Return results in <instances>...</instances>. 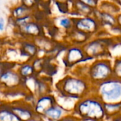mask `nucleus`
<instances>
[{
  "mask_svg": "<svg viewBox=\"0 0 121 121\" xmlns=\"http://www.w3.org/2000/svg\"><path fill=\"white\" fill-rule=\"evenodd\" d=\"M94 86L86 78L70 74L65 76L55 84L59 95L79 100L93 94Z\"/></svg>",
  "mask_w": 121,
  "mask_h": 121,
  "instance_id": "obj_1",
  "label": "nucleus"
},
{
  "mask_svg": "<svg viewBox=\"0 0 121 121\" xmlns=\"http://www.w3.org/2000/svg\"><path fill=\"white\" fill-rule=\"evenodd\" d=\"M72 113L82 121H105L106 119L104 103L94 94L78 100Z\"/></svg>",
  "mask_w": 121,
  "mask_h": 121,
  "instance_id": "obj_2",
  "label": "nucleus"
},
{
  "mask_svg": "<svg viewBox=\"0 0 121 121\" xmlns=\"http://www.w3.org/2000/svg\"><path fill=\"white\" fill-rule=\"evenodd\" d=\"M112 77V61L108 57L94 60L88 65L86 79L93 86Z\"/></svg>",
  "mask_w": 121,
  "mask_h": 121,
  "instance_id": "obj_3",
  "label": "nucleus"
},
{
  "mask_svg": "<svg viewBox=\"0 0 121 121\" xmlns=\"http://www.w3.org/2000/svg\"><path fill=\"white\" fill-rule=\"evenodd\" d=\"M93 94L103 103L121 102V81L112 77L94 86Z\"/></svg>",
  "mask_w": 121,
  "mask_h": 121,
  "instance_id": "obj_4",
  "label": "nucleus"
},
{
  "mask_svg": "<svg viewBox=\"0 0 121 121\" xmlns=\"http://www.w3.org/2000/svg\"><path fill=\"white\" fill-rule=\"evenodd\" d=\"M113 40L111 38L94 37L91 38L82 48L86 56L91 60L107 58L109 48L112 45Z\"/></svg>",
  "mask_w": 121,
  "mask_h": 121,
  "instance_id": "obj_5",
  "label": "nucleus"
},
{
  "mask_svg": "<svg viewBox=\"0 0 121 121\" xmlns=\"http://www.w3.org/2000/svg\"><path fill=\"white\" fill-rule=\"evenodd\" d=\"M92 61L94 60L86 56L82 46L75 45L67 46L63 57V62L67 68H72L82 62H91Z\"/></svg>",
  "mask_w": 121,
  "mask_h": 121,
  "instance_id": "obj_6",
  "label": "nucleus"
},
{
  "mask_svg": "<svg viewBox=\"0 0 121 121\" xmlns=\"http://www.w3.org/2000/svg\"><path fill=\"white\" fill-rule=\"evenodd\" d=\"M74 28L88 34L91 38L104 29L94 16L74 18Z\"/></svg>",
  "mask_w": 121,
  "mask_h": 121,
  "instance_id": "obj_7",
  "label": "nucleus"
},
{
  "mask_svg": "<svg viewBox=\"0 0 121 121\" xmlns=\"http://www.w3.org/2000/svg\"><path fill=\"white\" fill-rule=\"evenodd\" d=\"M25 83L16 71V67L8 68L0 76V86L2 91L25 88Z\"/></svg>",
  "mask_w": 121,
  "mask_h": 121,
  "instance_id": "obj_8",
  "label": "nucleus"
},
{
  "mask_svg": "<svg viewBox=\"0 0 121 121\" xmlns=\"http://www.w3.org/2000/svg\"><path fill=\"white\" fill-rule=\"evenodd\" d=\"M9 104L20 121H40L41 119L35 114L33 106L27 104L23 100Z\"/></svg>",
  "mask_w": 121,
  "mask_h": 121,
  "instance_id": "obj_9",
  "label": "nucleus"
},
{
  "mask_svg": "<svg viewBox=\"0 0 121 121\" xmlns=\"http://www.w3.org/2000/svg\"><path fill=\"white\" fill-rule=\"evenodd\" d=\"M16 30L22 39L35 40L45 35L44 28L42 23L37 20H33L22 27L16 29Z\"/></svg>",
  "mask_w": 121,
  "mask_h": 121,
  "instance_id": "obj_10",
  "label": "nucleus"
},
{
  "mask_svg": "<svg viewBox=\"0 0 121 121\" xmlns=\"http://www.w3.org/2000/svg\"><path fill=\"white\" fill-rule=\"evenodd\" d=\"M39 48L34 40L22 39L19 46L20 58H26V61H31L38 56Z\"/></svg>",
  "mask_w": 121,
  "mask_h": 121,
  "instance_id": "obj_11",
  "label": "nucleus"
},
{
  "mask_svg": "<svg viewBox=\"0 0 121 121\" xmlns=\"http://www.w3.org/2000/svg\"><path fill=\"white\" fill-rule=\"evenodd\" d=\"M56 104V96L52 94H49L37 97L33 107L37 116L40 118H42V116L45 111Z\"/></svg>",
  "mask_w": 121,
  "mask_h": 121,
  "instance_id": "obj_12",
  "label": "nucleus"
},
{
  "mask_svg": "<svg viewBox=\"0 0 121 121\" xmlns=\"http://www.w3.org/2000/svg\"><path fill=\"white\" fill-rule=\"evenodd\" d=\"M30 79L33 85L31 94H33L36 98L51 94V83L50 78L47 77L36 76Z\"/></svg>",
  "mask_w": 121,
  "mask_h": 121,
  "instance_id": "obj_13",
  "label": "nucleus"
},
{
  "mask_svg": "<svg viewBox=\"0 0 121 121\" xmlns=\"http://www.w3.org/2000/svg\"><path fill=\"white\" fill-rule=\"evenodd\" d=\"M95 10L88 6L83 0L74 1L72 4V11L69 16L72 18L94 16Z\"/></svg>",
  "mask_w": 121,
  "mask_h": 121,
  "instance_id": "obj_14",
  "label": "nucleus"
},
{
  "mask_svg": "<svg viewBox=\"0 0 121 121\" xmlns=\"http://www.w3.org/2000/svg\"><path fill=\"white\" fill-rule=\"evenodd\" d=\"M69 113H71L56 104L45 111L42 118L46 119L48 121H59Z\"/></svg>",
  "mask_w": 121,
  "mask_h": 121,
  "instance_id": "obj_15",
  "label": "nucleus"
},
{
  "mask_svg": "<svg viewBox=\"0 0 121 121\" xmlns=\"http://www.w3.org/2000/svg\"><path fill=\"white\" fill-rule=\"evenodd\" d=\"M66 38L68 40V45H75L79 46H83L91 38H92L88 34L74 28L67 33Z\"/></svg>",
  "mask_w": 121,
  "mask_h": 121,
  "instance_id": "obj_16",
  "label": "nucleus"
},
{
  "mask_svg": "<svg viewBox=\"0 0 121 121\" xmlns=\"http://www.w3.org/2000/svg\"><path fill=\"white\" fill-rule=\"evenodd\" d=\"M16 69L23 81L30 79L38 76L31 61L29 60L23 62H19L18 64H17Z\"/></svg>",
  "mask_w": 121,
  "mask_h": 121,
  "instance_id": "obj_17",
  "label": "nucleus"
},
{
  "mask_svg": "<svg viewBox=\"0 0 121 121\" xmlns=\"http://www.w3.org/2000/svg\"><path fill=\"white\" fill-rule=\"evenodd\" d=\"M94 16L98 19L103 28L105 27H109L110 28H113L117 26L116 16L100 11L97 9L95 10Z\"/></svg>",
  "mask_w": 121,
  "mask_h": 121,
  "instance_id": "obj_18",
  "label": "nucleus"
},
{
  "mask_svg": "<svg viewBox=\"0 0 121 121\" xmlns=\"http://www.w3.org/2000/svg\"><path fill=\"white\" fill-rule=\"evenodd\" d=\"M34 9L28 7L25 4H23L21 1L19 4L13 6L11 9V18L16 19L22 17H25L30 15H34Z\"/></svg>",
  "mask_w": 121,
  "mask_h": 121,
  "instance_id": "obj_19",
  "label": "nucleus"
},
{
  "mask_svg": "<svg viewBox=\"0 0 121 121\" xmlns=\"http://www.w3.org/2000/svg\"><path fill=\"white\" fill-rule=\"evenodd\" d=\"M55 23L57 28L62 29L66 34L74 28V18L69 15L60 16L55 18Z\"/></svg>",
  "mask_w": 121,
  "mask_h": 121,
  "instance_id": "obj_20",
  "label": "nucleus"
},
{
  "mask_svg": "<svg viewBox=\"0 0 121 121\" xmlns=\"http://www.w3.org/2000/svg\"><path fill=\"white\" fill-rule=\"evenodd\" d=\"M97 9L114 16H117L121 11V9L115 1H99Z\"/></svg>",
  "mask_w": 121,
  "mask_h": 121,
  "instance_id": "obj_21",
  "label": "nucleus"
},
{
  "mask_svg": "<svg viewBox=\"0 0 121 121\" xmlns=\"http://www.w3.org/2000/svg\"><path fill=\"white\" fill-rule=\"evenodd\" d=\"M0 121H20L11 109L9 104L4 101L0 105Z\"/></svg>",
  "mask_w": 121,
  "mask_h": 121,
  "instance_id": "obj_22",
  "label": "nucleus"
},
{
  "mask_svg": "<svg viewBox=\"0 0 121 121\" xmlns=\"http://www.w3.org/2000/svg\"><path fill=\"white\" fill-rule=\"evenodd\" d=\"M105 113L107 118H114L121 116V102L104 103Z\"/></svg>",
  "mask_w": 121,
  "mask_h": 121,
  "instance_id": "obj_23",
  "label": "nucleus"
},
{
  "mask_svg": "<svg viewBox=\"0 0 121 121\" xmlns=\"http://www.w3.org/2000/svg\"><path fill=\"white\" fill-rule=\"evenodd\" d=\"M113 77L121 81V56L117 57L112 62Z\"/></svg>",
  "mask_w": 121,
  "mask_h": 121,
  "instance_id": "obj_24",
  "label": "nucleus"
},
{
  "mask_svg": "<svg viewBox=\"0 0 121 121\" xmlns=\"http://www.w3.org/2000/svg\"><path fill=\"white\" fill-rule=\"evenodd\" d=\"M17 63H13L10 62H1L0 61V76L4 70L11 67H16Z\"/></svg>",
  "mask_w": 121,
  "mask_h": 121,
  "instance_id": "obj_25",
  "label": "nucleus"
},
{
  "mask_svg": "<svg viewBox=\"0 0 121 121\" xmlns=\"http://www.w3.org/2000/svg\"><path fill=\"white\" fill-rule=\"evenodd\" d=\"M59 121H82L81 119H79V118H77V116H75L74 115H73L72 113H69L68 115H67L66 116H65L64 118H62L61 120Z\"/></svg>",
  "mask_w": 121,
  "mask_h": 121,
  "instance_id": "obj_26",
  "label": "nucleus"
},
{
  "mask_svg": "<svg viewBox=\"0 0 121 121\" xmlns=\"http://www.w3.org/2000/svg\"><path fill=\"white\" fill-rule=\"evenodd\" d=\"M83 1L88 6H89L91 8H92L94 9H96L98 8L99 1H96V0H83Z\"/></svg>",
  "mask_w": 121,
  "mask_h": 121,
  "instance_id": "obj_27",
  "label": "nucleus"
},
{
  "mask_svg": "<svg viewBox=\"0 0 121 121\" xmlns=\"http://www.w3.org/2000/svg\"><path fill=\"white\" fill-rule=\"evenodd\" d=\"M5 19L2 17H0V32H2L5 30Z\"/></svg>",
  "mask_w": 121,
  "mask_h": 121,
  "instance_id": "obj_28",
  "label": "nucleus"
},
{
  "mask_svg": "<svg viewBox=\"0 0 121 121\" xmlns=\"http://www.w3.org/2000/svg\"><path fill=\"white\" fill-rule=\"evenodd\" d=\"M116 21H117V26L121 28V11L116 16Z\"/></svg>",
  "mask_w": 121,
  "mask_h": 121,
  "instance_id": "obj_29",
  "label": "nucleus"
},
{
  "mask_svg": "<svg viewBox=\"0 0 121 121\" xmlns=\"http://www.w3.org/2000/svg\"><path fill=\"white\" fill-rule=\"evenodd\" d=\"M116 2V4L119 6V7L121 9V0H119V1H115Z\"/></svg>",
  "mask_w": 121,
  "mask_h": 121,
  "instance_id": "obj_30",
  "label": "nucleus"
},
{
  "mask_svg": "<svg viewBox=\"0 0 121 121\" xmlns=\"http://www.w3.org/2000/svg\"><path fill=\"white\" fill-rule=\"evenodd\" d=\"M1 91L2 90H1V86H0V92H1Z\"/></svg>",
  "mask_w": 121,
  "mask_h": 121,
  "instance_id": "obj_31",
  "label": "nucleus"
}]
</instances>
